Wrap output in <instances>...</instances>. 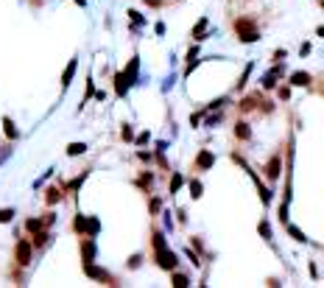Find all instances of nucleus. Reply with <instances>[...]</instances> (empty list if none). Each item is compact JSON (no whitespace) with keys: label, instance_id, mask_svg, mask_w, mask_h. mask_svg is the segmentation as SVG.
<instances>
[{"label":"nucleus","instance_id":"f257e3e1","mask_svg":"<svg viewBox=\"0 0 324 288\" xmlns=\"http://www.w3.org/2000/svg\"><path fill=\"white\" fill-rule=\"evenodd\" d=\"M154 252H157V263H160V269H165V272H173V269H176L179 258H176V252H170V249H168L162 232H154Z\"/></svg>","mask_w":324,"mask_h":288},{"label":"nucleus","instance_id":"f03ea898","mask_svg":"<svg viewBox=\"0 0 324 288\" xmlns=\"http://www.w3.org/2000/svg\"><path fill=\"white\" fill-rule=\"evenodd\" d=\"M235 31H238L240 42H254V39L260 36V31H257V25H254L252 17H240V20H235Z\"/></svg>","mask_w":324,"mask_h":288},{"label":"nucleus","instance_id":"7ed1b4c3","mask_svg":"<svg viewBox=\"0 0 324 288\" xmlns=\"http://www.w3.org/2000/svg\"><path fill=\"white\" fill-rule=\"evenodd\" d=\"M31 258H34V244H31V241H25V238H20V241H17V246H14V260H17V266L25 269V266L31 263Z\"/></svg>","mask_w":324,"mask_h":288},{"label":"nucleus","instance_id":"20e7f679","mask_svg":"<svg viewBox=\"0 0 324 288\" xmlns=\"http://www.w3.org/2000/svg\"><path fill=\"white\" fill-rule=\"evenodd\" d=\"M95 255H98V246H95V238H81V260L84 263H92L95 260Z\"/></svg>","mask_w":324,"mask_h":288},{"label":"nucleus","instance_id":"39448f33","mask_svg":"<svg viewBox=\"0 0 324 288\" xmlns=\"http://www.w3.org/2000/svg\"><path fill=\"white\" fill-rule=\"evenodd\" d=\"M84 274H87V277H92V280H104V283H109V286H115L112 277H109V274H106L104 269L92 266V263H84Z\"/></svg>","mask_w":324,"mask_h":288},{"label":"nucleus","instance_id":"423d86ee","mask_svg":"<svg viewBox=\"0 0 324 288\" xmlns=\"http://www.w3.org/2000/svg\"><path fill=\"white\" fill-rule=\"evenodd\" d=\"M212 165H215V154H212L210 148L198 151V157H196V168H198V171H207V168H212Z\"/></svg>","mask_w":324,"mask_h":288},{"label":"nucleus","instance_id":"0eeeda50","mask_svg":"<svg viewBox=\"0 0 324 288\" xmlns=\"http://www.w3.org/2000/svg\"><path fill=\"white\" fill-rule=\"evenodd\" d=\"M280 168H282V157L274 154L271 160H268V165H266V176L271 179V182H277V179H280Z\"/></svg>","mask_w":324,"mask_h":288},{"label":"nucleus","instance_id":"6e6552de","mask_svg":"<svg viewBox=\"0 0 324 288\" xmlns=\"http://www.w3.org/2000/svg\"><path fill=\"white\" fill-rule=\"evenodd\" d=\"M76 70H78V59L73 56L70 62H67V67H64V73H62V90H67V87H70V81H73V76H76Z\"/></svg>","mask_w":324,"mask_h":288},{"label":"nucleus","instance_id":"1a4fd4ad","mask_svg":"<svg viewBox=\"0 0 324 288\" xmlns=\"http://www.w3.org/2000/svg\"><path fill=\"white\" fill-rule=\"evenodd\" d=\"M129 78H126V73H118L115 76V92H118V98H126V92H129Z\"/></svg>","mask_w":324,"mask_h":288},{"label":"nucleus","instance_id":"9d476101","mask_svg":"<svg viewBox=\"0 0 324 288\" xmlns=\"http://www.w3.org/2000/svg\"><path fill=\"white\" fill-rule=\"evenodd\" d=\"M62 199H64V190L62 188H48V190H45V204H48V207L59 204Z\"/></svg>","mask_w":324,"mask_h":288},{"label":"nucleus","instance_id":"9b49d317","mask_svg":"<svg viewBox=\"0 0 324 288\" xmlns=\"http://www.w3.org/2000/svg\"><path fill=\"white\" fill-rule=\"evenodd\" d=\"M101 232V221L95 216H87V227H84V235L87 238H95V235H98ZM84 235H81V238H84Z\"/></svg>","mask_w":324,"mask_h":288},{"label":"nucleus","instance_id":"f8f14e48","mask_svg":"<svg viewBox=\"0 0 324 288\" xmlns=\"http://www.w3.org/2000/svg\"><path fill=\"white\" fill-rule=\"evenodd\" d=\"M3 134H6L8 140H17V137H20V129L14 126V120L11 118H3Z\"/></svg>","mask_w":324,"mask_h":288},{"label":"nucleus","instance_id":"ddd939ff","mask_svg":"<svg viewBox=\"0 0 324 288\" xmlns=\"http://www.w3.org/2000/svg\"><path fill=\"white\" fill-rule=\"evenodd\" d=\"M137 67H140V59L134 56L132 62H129V67L123 73H126V78H129V84H137Z\"/></svg>","mask_w":324,"mask_h":288},{"label":"nucleus","instance_id":"4468645a","mask_svg":"<svg viewBox=\"0 0 324 288\" xmlns=\"http://www.w3.org/2000/svg\"><path fill=\"white\" fill-rule=\"evenodd\" d=\"M235 137H238V140H249V137H252V129H249V123L238 120V123H235Z\"/></svg>","mask_w":324,"mask_h":288},{"label":"nucleus","instance_id":"2eb2a0df","mask_svg":"<svg viewBox=\"0 0 324 288\" xmlns=\"http://www.w3.org/2000/svg\"><path fill=\"white\" fill-rule=\"evenodd\" d=\"M282 76V67H274V70L271 73H266V78H263V87H266V90H271V87L277 84V78Z\"/></svg>","mask_w":324,"mask_h":288},{"label":"nucleus","instance_id":"dca6fc26","mask_svg":"<svg viewBox=\"0 0 324 288\" xmlns=\"http://www.w3.org/2000/svg\"><path fill=\"white\" fill-rule=\"evenodd\" d=\"M291 84L294 87H308L310 84V73H302V70L294 73V76H291Z\"/></svg>","mask_w":324,"mask_h":288},{"label":"nucleus","instance_id":"f3484780","mask_svg":"<svg viewBox=\"0 0 324 288\" xmlns=\"http://www.w3.org/2000/svg\"><path fill=\"white\" fill-rule=\"evenodd\" d=\"M25 230H28L31 235H34V232L45 230V221H42V218H28V221H25Z\"/></svg>","mask_w":324,"mask_h":288},{"label":"nucleus","instance_id":"a211bd4d","mask_svg":"<svg viewBox=\"0 0 324 288\" xmlns=\"http://www.w3.org/2000/svg\"><path fill=\"white\" fill-rule=\"evenodd\" d=\"M50 241V232L48 230H39V232H34V241H31V244L34 246H45Z\"/></svg>","mask_w":324,"mask_h":288},{"label":"nucleus","instance_id":"6ab92c4d","mask_svg":"<svg viewBox=\"0 0 324 288\" xmlns=\"http://www.w3.org/2000/svg\"><path fill=\"white\" fill-rule=\"evenodd\" d=\"M87 151V143H70L67 146V157H78V154H84Z\"/></svg>","mask_w":324,"mask_h":288},{"label":"nucleus","instance_id":"aec40b11","mask_svg":"<svg viewBox=\"0 0 324 288\" xmlns=\"http://www.w3.org/2000/svg\"><path fill=\"white\" fill-rule=\"evenodd\" d=\"M14 216H17L14 207H0V224H8V221H11Z\"/></svg>","mask_w":324,"mask_h":288},{"label":"nucleus","instance_id":"412c9836","mask_svg":"<svg viewBox=\"0 0 324 288\" xmlns=\"http://www.w3.org/2000/svg\"><path fill=\"white\" fill-rule=\"evenodd\" d=\"M84 227H87V216H81V213H78L76 221H73V230H76L78 235H84Z\"/></svg>","mask_w":324,"mask_h":288},{"label":"nucleus","instance_id":"4be33fe9","mask_svg":"<svg viewBox=\"0 0 324 288\" xmlns=\"http://www.w3.org/2000/svg\"><path fill=\"white\" fill-rule=\"evenodd\" d=\"M288 232H291V238H294V241H299V244H308V238H305V232H302V230H296V227H288Z\"/></svg>","mask_w":324,"mask_h":288},{"label":"nucleus","instance_id":"5701e85b","mask_svg":"<svg viewBox=\"0 0 324 288\" xmlns=\"http://www.w3.org/2000/svg\"><path fill=\"white\" fill-rule=\"evenodd\" d=\"M120 137H123V140H132V137H134L132 123H123V129H120Z\"/></svg>","mask_w":324,"mask_h":288},{"label":"nucleus","instance_id":"b1692460","mask_svg":"<svg viewBox=\"0 0 324 288\" xmlns=\"http://www.w3.org/2000/svg\"><path fill=\"white\" fill-rule=\"evenodd\" d=\"M173 286H176V288H184V286H190V280H187L184 274H173Z\"/></svg>","mask_w":324,"mask_h":288},{"label":"nucleus","instance_id":"393cba45","mask_svg":"<svg viewBox=\"0 0 324 288\" xmlns=\"http://www.w3.org/2000/svg\"><path fill=\"white\" fill-rule=\"evenodd\" d=\"M84 179H87V174L76 176V179H73V182H67V190H78V188H81V182H84Z\"/></svg>","mask_w":324,"mask_h":288},{"label":"nucleus","instance_id":"a878e982","mask_svg":"<svg viewBox=\"0 0 324 288\" xmlns=\"http://www.w3.org/2000/svg\"><path fill=\"white\" fill-rule=\"evenodd\" d=\"M257 230H260V235L266 241H271V227H268V221H260V227H257Z\"/></svg>","mask_w":324,"mask_h":288},{"label":"nucleus","instance_id":"bb28decb","mask_svg":"<svg viewBox=\"0 0 324 288\" xmlns=\"http://www.w3.org/2000/svg\"><path fill=\"white\" fill-rule=\"evenodd\" d=\"M190 196H193V199L201 196V182H198V179H193V182H190Z\"/></svg>","mask_w":324,"mask_h":288},{"label":"nucleus","instance_id":"cd10ccee","mask_svg":"<svg viewBox=\"0 0 324 288\" xmlns=\"http://www.w3.org/2000/svg\"><path fill=\"white\" fill-rule=\"evenodd\" d=\"M179 188H182V176L176 174V176H173V182H170V193H176Z\"/></svg>","mask_w":324,"mask_h":288},{"label":"nucleus","instance_id":"c85d7f7f","mask_svg":"<svg viewBox=\"0 0 324 288\" xmlns=\"http://www.w3.org/2000/svg\"><path fill=\"white\" fill-rule=\"evenodd\" d=\"M151 182H154V174H146V176L140 179V185H143V188H151Z\"/></svg>","mask_w":324,"mask_h":288},{"label":"nucleus","instance_id":"c756f323","mask_svg":"<svg viewBox=\"0 0 324 288\" xmlns=\"http://www.w3.org/2000/svg\"><path fill=\"white\" fill-rule=\"evenodd\" d=\"M204 28H207V20H198V25H196V31H193V36L204 34Z\"/></svg>","mask_w":324,"mask_h":288},{"label":"nucleus","instance_id":"7c9ffc66","mask_svg":"<svg viewBox=\"0 0 324 288\" xmlns=\"http://www.w3.org/2000/svg\"><path fill=\"white\" fill-rule=\"evenodd\" d=\"M42 221H45V227H53V224H56V216H53V213H48Z\"/></svg>","mask_w":324,"mask_h":288},{"label":"nucleus","instance_id":"2f4dec72","mask_svg":"<svg viewBox=\"0 0 324 288\" xmlns=\"http://www.w3.org/2000/svg\"><path fill=\"white\" fill-rule=\"evenodd\" d=\"M148 140H151V134H148V132H143L140 137H137V146H143V143H148Z\"/></svg>","mask_w":324,"mask_h":288},{"label":"nucleus","instance_id":"473e14b6","mask_svg":"<svg viewBox=\"0 0 324 288\" xmlns=\"http://www.w3.org/2000/svg\"><path fill=\"white\" fill-rule=\"evenodd\" d=\"M137 266H140V255H134V258L129 260V269H137Z\"/></svg>","mask_w":324,"mask_h":288},{"label":"nucleus","instance_id":"72a5a7b5","mask_svg":"<svg viewBox=\"0 0 324 288\" xmlns=\"http://www.w3.org/2000/svg\"><path fill=\"white\" fill-rule=\"evenodd\" d=\"M129 17H132L134 22H143V17H140V11H129Z\"/></svg>","mask_w":324,"mask_h":288},{"label":"nucleus","instance_id":"f704fd0d","mask_svg":"<svg viewBox=\"0 0 324 288\" xmlns=\"http://www.w3.org/2000/svg\"><path fill=\"white\" fill-rule=\"evenodd\" d=\"M76 3H78V6H81V8H84V6H87V0H76Z\"/></svg>","mask_w":324,"mask_h":288},{"label":"nucleus","instance_id":"c9c22d12","mask_svg":"<svg viewBox=\"0 0 324 288\" xmlns=\"http://www.w3.org/2000/svg\"><path fill=\"white\" fill-rule=\"evenodd\" d=\"M319 36H324V25H322V28H319Z\"/></svg>","mask_w":324,"mask_h":288},{"label":"nucleus","instance_id":"e433bc0d","mask_svg":"<svg viewBox=\"0 0 324 288\" xmlns=\"http://www.w3.org/2000/svg\"><path fill=\"white\" fill-rule=\"evenodd\" d=\"M322 6H324V0H322Z\"/></svg>","mask_w":324,"mask_h":288}]
</instances>
